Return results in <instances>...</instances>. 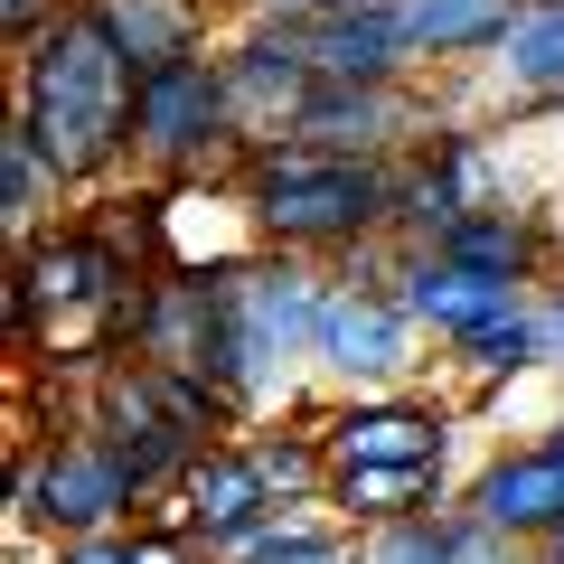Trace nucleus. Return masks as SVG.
<instances>
[{
    "instance_id": "obj_18",
    "label": "nucleus",
    "mask_w": 564,
    "mask_h": 564,
    "mask_svg": "<svg viewBox=\"0 0 564 564\" xmlns=\"http://www.w3.org/2000/svg\"><path fill=\"white\" fill-rule=\"evenodd\" d=\"M329 508H339L348 527L423 518V508H443V462H358V470H329Z\"/></svg>"
},
{
    "instance_id": "obj_15",
    "label": "nucleus",
    "mask_w": 564,
    "mask_h": 564,
    "mask_svg": "<svg viewBox=\"0 0 564 564\" xmlns=\"http://www.w3.org/2000/svg\"><path fill=\"white\" fill-rule=\"evenodd\" d=\"M518 545L499 527H480L470 508H423V518L367 527V564H508Z\"/></svg>"
},
{
    "instance_id": "obj_4",
    "label": "nucleus",
    "mask_w": 564,
    "mask_h": 564,
    "mask_svg": "<svg viewBox=\"0 0 564 564\" xmlns=\"http://www.w3.org/2000/svg\"><path fill=\"white\" fill-rule=\"evenodd\" d=\"M207 282H217V311H207L198 386L226 414H254V404L292 377V358H311L329 282L311 273L302 254H254V263H226V273H207Z\"/></svg>"
},
{
    "instance_id": "obj_16",
    "label": "nucleus",
    "mask_w": 564,
    "mask_h": 564,
    "mask_svg": "<svg viewBox=\"0 0 564 564\" xmlns=\"http://www.w3.org/2000/svg\"><path fill=\"white\" fill-rule=\"evenodd\" d=\"M395 20L414 66H462V57H499L518 0H395Z\"/></svg>"
},
{
    "instance_id": "obj_17",
    "label": "nucleus",
    "mask_w": 564,
    "mask_h": 564,
    "mask_svg": "<svg viewBox=\"0 0 564 564\" xmlns=\"http://www.w3.org/2000/svg\"><path fill=\"white\" fill-rule=\"evenodd\" d=\"M207 10L217 0H95V20L113 29V47L151 76V66H180V57H207Z\"/></svg>"
},
{
    "instance_id": "obj_13",
    "label": "nucleus",
    "mask_w": 564,
    "mask_h": 564,
    "mask_svg": "<svg viewBox=\"0 0 564 564\" xmlns=\"http://www.w3.org/2000/svg\"><path fill=\"white\" fill-rule=\"evenodd\" d=\"M329 470H358V462H443L452 452V414L443 404H404V395H358L321 423Z\"/></svg>"
},
{
    "instance_id": "obj_6",
    "label": "nucleus",
    "mask_w": 564,
    "mask_h": 564,
    "mask_svg": "<svg viewBox=\"0 0 564 564\" xmlns=\"http://www.w3.org/2000/svg\"><path fill=\"white\" fill-rule=\"evenodd\" d=\"M10 508H20V527H47V536H104V527H132L141 480L95 423H85V433H47V443L20 452Z\"/></svg>"
},
{
    "instance_id": "obj_20",
    "label": "nucleus",
    "mask_w": 564,
    "mask_h": 564,
    "mask_svg": "<svg viewBox=\"0 0 564 564\" xmlns=\"http://www.w3.org/2000/svg\"><path fill=\"white\" fill-rule=\"evenodd\" d=\"M66 198V180L47 170V151L10 122L0 132V226H10V245H29V236H47V207Z\"/></svg>"
},
{
    "instance_id": "obj_23",
    "label": "nucleus",
    "mask_w": 564,
    "mask_h": 564,
    "mask_svg": "<svg viewBox=\"0 0 564 564\" xmlns=\"http://www.w3.org/2000/svg\"><path fill=\"white\" fill-rule=\"evenodd\" d=\"M132 564H217V555H207V545L198 536H188V527H132Z\"/></svg>"
},
{
    "instance_id": "obj_24",
    "label": "nucleus",
    "mask_w": 564,
    "mask_h": 564,
    "mask_svg": "<svg viewBox=\"0 0 564 564\" xmlns=\"http://www.w3.org/2000/svg\"><path fill=\"white\" fill-rule=\"evenodd\" d=\"M57 564H132V527H104V536H57Z\"/></svg>"
},
{
    "instance_id": "obj_2",
    "label": "nucleus",
    "mask_w": 564,
    "mask_h": 564,
    "mask_svg": "<svg viewBox=\"0 0 564 564\" xmlns=\"http://www.w3.org/2000/svg\"><path fill=\"white\" fill-rule=\"evenodd\" d=\"M245 226L263 254H358V245L395 236V170L386 161H339V151H302V141H263L236 170Z\"/></svg>"
},
{
    "instance_id": "obj_21",
    "label": "nucleus",
    "mask_w": 564,
    "mask_h": 564,
    "mask_svg": "<svg viewBox=\"0 0 564 564\" xmlns=\"http://www.w3.org/2000/svg\"><path fill=\"white\" fill-rule=\"evenodd\" d=\"M462 367H470V377H489V386H508V377H527V367H545L536 302H518V311H499L489 329H470V339H462Z\"/></svg>"
},
{
    "instance_id": "obj_25",
    "label": "nucleus",
    "mask_w": 564,
    "mask_h": 564,
    "mask_svg": "<svg viewBox=\"0 0 564 564\" xmlns=\"http://www.w3.org/2000/svg\"><path fill=\"white\" fill-rule=\"evenodd\" d=\"M245 20H329V10H377V0H236Z\"/></svg>"
},
{
    "instance_id": "obj_10",
    "label": "nucleus",
    "mask_w": 564,
    "mask_h": 564,
    "mask_svg": "<svg viewBox=\"0 0 564 564\" xmlns=\"http://www.w3.org/2000/svg\"><path fill=\"white\" fill-rule=\"evenodd\" d=\"M462 508L480 527H499L508 545H545L564 527V433H536V443H508L470 470Z\"/></svg>"
},
{
    "instance_id": "obj_28",
    "label": "nucleus",
    "mask_w": 564,
    "mask_h": 564,
    "mask_svg": "<svg viewBox=\"0 0 564 564\" xmlns=\"http://www.w3.org/2000/svg\"><path fill=\"white\" fill-rule=\"evenodd\" d=\"M536 555H555V564H564V527H555V536H545V545H536Z\"/></svg>"
},
{
    "instance_id": "obj_22",
    "label": "nucleus",
    "mask_w": 564,
    "mask_h": 564,
    "mask_svg": "<svg viewBox=\"0 0 564 564\" xmlns=\"http://www.w3.org/2000/svg\"><path fill=\"white\" fill-rule=\"evenodd\" d=\"M245 564H367V527H321V518H302V508H282L273 536Z\"/></svg>"
},
{
    "instance_id": "obj_9",
    "label": "nucleus",
    "mask_w": 564,
    "mask_h": 564,
    "mask_svg": "<svg viewBox=\"0 0 564 564\" xmlns=\"http://www.w3.org/2000/svg\"><path fill=\"white\" fill-rule=\"evenodd\" d=\"M404 348H414V311L395 302V282H358V273L329 282L311 367H329L348 386H386V377H404Z\"/></svg>"
},
{
    "instance_id": "obj_14",
    "label": "nucleus",
    "mask_w": 564,
    "mask_h": 564,
    "mask_svg": "<svg viewBox=\"0 0 564 564\" xmlns=\"http://www.w3.org/2000/svg\"><path fill=\"white\" fill-rule=\"evenodd\" d=\"M433 254L470 263V273H499V282H518V292H545V263H555V226H545L536 207H470V217L452 226Z\"/></svg>"
},
{
    "instance_id": "obj_26",
    "label": "nucleus",
    "mask_w": 564,
    "mask_h": 564,
    "mask_svg": "<svg viewBox=\"0 0 564 564\" xmlns=\"http://www.w3.org/2000/svg\"><path fill=\"white\" fill-rule=\"evenodd\" d=\"M57 10H66V0H0V29H10V47H29L47 20H57Z\"/></svg>"
},
{
    "instance_id": "obj_7",
    "label": "nucleus",
    "mask_w": 564,
    "mask_h": 564,
    "mask_svg": "<svg viewBox=\"0 0 564 564\" xmlns=\"http://www.w3.org/2000/svg\"><path fill=\"white\" fill-rule=\"evenodd\" d=\"M433 132H443V122H433V104H423L414 85H321V95L292 113V132H282V141L395 170V161H414Z\"/></svg>"
},
{
    "instance_id": "obj_5",
    "label": "nucleus",
    "mask_w": 564,
    "mask_h": 564,
    "mask_svg": "<svg viewBox=\"0 0 564 564\" xmlns=\"http://www.w3.org/2000/svg\"><path fill=\"white\" fill-rule=\"evenodd\" d=\"M263 141L236 122V85H226V57H180V66H151L132 85V170L151 180H217V170H245Z\"/></svg>"
},
{
    "instance_id": "obj_12",
    "label": "nucleus",
    "mask_w": 564,
    "mask_h": 564,
    "mask_svg": "<svg viewBox=\"0 0 564 564\" xmlns=\"http://www.w3.org/2000/svg\"><path fill=\"white\" fill-rule=\"evenodd\" d=\"M395 302L414 311V329H433L443 348H462L470 329H489L499 311L536 302V292H518V282H499V273H470V263H452V254H414V245H404Z\"/></svg>"
},
{
    "instance_id": "obj_1",
    "label": "nucleus",
    "mask_w": 564,
    "mask_h": 564,
    "mask_svg": "<svg viewBox=\"0 0 564 564\" xmlns=\"http://www.w3.org/2000/svg\"><path fill=\"white\" fill-rule=\"evenodd\" d=\"M10 57H20L10 66L20 76L10 122L47 151V170L66 188H95L113 170H132V85H141V66L113 47V29L95 20V0H66L57 20L29 47H10Z\"/></svg>"
},
{
    "instance_id": "obj_27",
    "label": "nucleus",
    "mask_w": 564,
    "mask_h": 564,
    "mask_svg": "<svg viewBox=\"0 0 564 564\" xmlns=\"http://www.w3.org/2000/svg\"><path fill=\"white\" fill-rule=\"evenodd\" d=\"M536 329H545V358H564V282L536 292Z\"/></svg>"
},
{
    "instance_id": "obj_19",
    "label": "nucleus",
    "mask_w": 564,
    "mask_h": 564,
    "mask_svg": "<svg viewBox=\"0 0 564 564\" xmlns=\"http://www.w3.org/2000/svg\"><path fill=\"white\" fill-rule=\"evenodd\" d=\"M508 95H564V0H518V20L499 39Z\"/></svg>"
},
{
    "instance_id": "obj_11",
    "label": "nucleus",
    "mask_w": 564,
    "mask_h": 564,
    "mask_svg": "<svg viewBox=\"0 0 564 564\" xmlns=\"http://www.w3.org/2000/svg\"><path fill=\"white\" fill-rule=\"evenodd\" d=\"M292 39H302L311 76L321 85H414V47H404V20L395 0H377V10H329V20H292Z\"/></svg>"
},
{
    "instance_id": "obj_3",
    "label": "nucleus",
    "mask_w": 564,
    "mask_h": 564,
    "mask_svg": "<svg viewBox=\"0 0 564 564\" xmlns=\"http://www.w3.org/2000/svg\"><path fill=\"white\" fill-rule=\"evenodd\" d=\"M132 302L141 273L122 263V245H104L95 226H47L20 245V273H10V329L29 348H47L57 367H113V348L132 339Z\"/></svg>"
},
{
    "instance_id": "obj_8",
    "label": "nucleus",
    "mask_w": 564,
    "mask_h": 564,
    "mask_svg": "<svg viewBox=\"0 0 564 564\" xmlns=\"http://www.w3.org/2000/svg\"><path fill=\"white\" fill-rule=\"evenodd\" d=\"M273 518H282V499H273V480H263V462L245 443H207L188 462V480L170 489V527H188L217 564H245L273 536Z\"/></svg>"
}]
</instances>
